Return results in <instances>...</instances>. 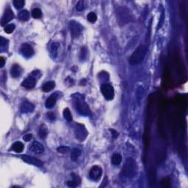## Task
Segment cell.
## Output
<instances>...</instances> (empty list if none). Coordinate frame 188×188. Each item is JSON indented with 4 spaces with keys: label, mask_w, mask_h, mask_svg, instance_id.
I'll use <instances>...</instances> for the list:
<instances>
[{
    "label": "cell",
    "mask_w": 188,
    "mask_h": 188,
    "mask_svg": "<svg viewBox=\"0 0 188 188\" xmlns=\"http://www.w3.org/2000/svg\"><path fill=\"white\" fill-rule=\"evenodd\" d=\"M110 132H111L112 134H113V135L114 138H116V137L118 136V133L116 131L114 130V129H110Z\"/></svg>",
    "instance_id": "38"
},
{
    "label": "cell",
    "mask_w": 188,
    "mask_h": 188,
    "mask_svg": "<svg viewBox=\"0 0 188 188\" xmlns=\"http://www.w3.org/2000/svg\"><path fill=\"white\" fill-rule=\"evenodd\" d=\"M47 117H48L49 119L51 120V121L55 119V116H54V113H49L47 114Z\"/></svg>",
    "instance_id": "37"
},
{
    "label": "cell",
    "mask_w": 188,
    "mask_h": 188,
    "mask_svg": "<svg viewBox=\"0 0 188 188\" xmlns=\"http://www.w3.org/2000/svg\"><path fill=\"white\" fill-rule=\"evenodd\" d=\"M47 134H48V129L44 125H42L40 127L38 131V135L40 138L44 139L46 138V137L47 136Z\"/></svg>",
    "instance_id": "23"
},
{
    "label": "cell",
    "mask_w": 188,
    "mask_h": 188,
    "mask_svg": "<svg viewBox=\"0 0 188 188\" xmlns=\"http://www.w3.org/2000/svg\"><path fill=\"white\" fill-rule=\"evenodd\" d=\"M30 149L31 152L37 154H40L43 153V152H44V148H43V145L40 143L37 142V141L32 143Z\"/></svg>",
    "instance_id": "13"
},
{
    "label": "cell",
    "mask_w": 188,
    "mask_h": 188,
    "mask_svg": "<svg viewBox=\"0 0 188 188\" xmlns=\"http://www.w3.org/2000/svg\"><path fill=\"white\" fill-rule=\"evenodd\" d=\"M71 177H72V180L69 181L67 182V185L69 187H77L80 185L81 183V178L77 174H73L72 173L71 174Z\"/></svg>",
    "instance_id": "15"
},
{
    "label": "cell",
    "mask_w": 188,
    "mask_h": 188,
    "mask_svg": "<svg viewBox=\"0 0 188 188\" xmlns=\"http://www.w3.org/2000/svg\"><path fill=\"white\" fill-rule=\"evenodd\" d=\"M20 51H21V54L27 58H31L34 54L33 48L28 43H24V44L21 45Z\"/></svg>",
    "instance_id": "9"
},
{
    "label": "cell",
    "mask_w": 188,
    "mask_h": 188,
    "mask_svg": "<svg viewBox=\"0 0 188 188\" xmlns=\"http://www.w3.org/2000/svg\"><path fill=\"white\" fill-rule=\"evenodd\" d=\"M32 138V134H27L23 137V140H24V141H26V142H29V141H30Z\"/></svg>",
    "instance_id": "34"
},
{
    "label": "cell",
    "mask_w": 188,
    "mask_h": 188,
    "mask_svg": "<svg viewBox=\"0 0 188 188\" xmlns=\"http://www.w3.org/2000/svg\"><path fill=\"white\" fill-rule=\"evenodd\" d=\"M117 20L120 24H126L130 22L132 19V16L131 14L130 10L126 8H118L116 12Z\"/></svg>",
    "instance_id": "4"
},
{
    "label": "cell",
    "mask_w": 188,
    "mask_h": 188,
    "mask_svg": "<svg viewBox=\"0 0 188 188\" xmlns=\"http://www.w3.org/2000/svg\"><path fill=\"white\" fill-rule=\"evenodd\" d=\"M73 97V104L78 113L83 115H89L91 113L89 107L86 102L82 99V96L79 94H75Z\"/></svg>",
    "instance_id": "2"
},
{
    "label": "cell",
    "mask_w": 188,
    "mask_h": 188,
    "mask_svg": "<svg viewBox=\"0 0 188 188\" xmlns=\"http://www.w3.org/2000/svg\"><path fill=\"white\" fill-rule=\"evenodd\" d=\"M21 159H22L23 161L29 163V164L38 166V167H40V166L43 165V162L40 161V159L33 157V156H28V155H24V156H21Z\"/></svg>",
    "instance_id": "10"
},
{
    "label": "cell",
    "mask_w": 188,
    "mask_h": 188,
    "mask_svg": "<svg viewBox=\"0 0 188 188\" xmlns=\"http://www.w3.org/2000/svg\"><path fill=\"white\" fill-rule=\"evenodd\" d=\"M74 133L76 137L80 141H83L88 135V132H87L85 127L80 124H77L75 125Z\"/></svg>",
    "instance_id": "7"
},
{
    "label": "cell",
    "mask_w": 188,
    "mask_h": 188,
    "mask_svg": "<svg viewBox=\"0 0 188 188\" xmlns=\"http://www.w3.org/2000/svg\"><path fill=\"white\" fill-rule=\"evenodd\" d=\"M54 87H55V83H54V82L49 81L43 84V87H42V90H43V91H44V92L47 93L51 91Z\"/></svg>",
    "instance_id": "18"
},
{
    "label": "cell",
    "mask_w": 188,
    "mask_h": 188,
    "mask_svg": "<svg viewBox=\"0 0 188 188\" xmlns=\"http://www.w3.org/2000/svg\"><path fill=\"white\" fill-rule=\"evenodd\" d=\"M87 17H88V20L91 23L96 22V20H97V16H96V13H93V12H91L90 13H88Z\"/></svg>",
    "instance_id": "27"
},
{
    "label": "cell",
    "mask_w": 188,
    "mask_h": 188,
    "mask_svg": "<svg viewBox=\"0 0 188 188\" xmlns=\"http://www.w3.org/2000/svg\"><path fill=\"white\" fill-rule=\"evenodd\" d=\"M81 155V151L78 148H74L72 151L71 154V157L73 161H77L78 158L80 157V156Z\"/></svg>",
    "instance_id": "24"
},
{
    "label": "cell",
    "mask_w": 188,
    "mask_h": 188,
    "mask_svg": "<svg viewBox=\"0 0 188 188\" xmlns=\"http://www.w3.org/2000/svg\"><path fill=\"white\" fill-rule=\"evenodd\" d=\"M102 175V169L99 166L95 165L91 169L89 174L90 178L93 181H99Z\"/></svg>",
    "instance_id": "8"
},
{
    "label": "cell",
    "mask_w": 188,
    "mask_h": 188,
    "mask_svg": "<svg viewBox=\"0 0 188 188\" xmlns=\"http://www.w3.org/2000/svg\"><path fill=\"white\" fill-rule=\"evenodd\" d=\"M22 69L19 64H14L10 69V74L13 78H18L22 73Z\"/></svg>",
    "instance_id": "14"
},
{
    "label": "cell",
    "mask_w": 188,
    "mask_h": 188,
    "mask_svg": "<svg viewBox=\"0 0 188 188\" xmlns=\"http://www.w3.org/2000/svg\"><path fill=\"white\" fill-rule=\"evenodd\" d=\"M24 4H25V2L23 0H15V1H13V5H14L16 9L22 8L24 7Z\"/></svg>",
    "instance_id": "28"
},
{
    "label": "cell",
    "mask_w": 188,
    "mask_h": 188,
    "mask_svg": "<svg viewBox=\"0 0 188 188\" xmlns=\"http://www.w3.org/2000/svg\"><path fill=\"white\" fill-rule=\"evenodd\" d=\"M121 160H122V157L119 154H114L111 158L112 164L113 165H118L121 163Z\"/></svg>",
    "instance_id": "20"
},
{
    "label": "cell",
    "mask_w": 188,
    "mask_h": 188,
    "mask_svg": "<svg viewBox=\"0 0 188 188\" xmlns=\"http://www.w3.org/2000/svg\"><path fill=\"white\" fill-rule=\"evenodd\" d=\"M63 117L66 121H72V115L69 108H65V110H63Z\"/></svg>",
    "instance_id": "26"
},
{
    "label": "cell",
    "mask_w": 188,
    "mask_h": 188,
    "mask_svg": "<svg viewBox=\"0 0 188 188\" xmlns=\"http://www.w3.org/2000/svg\"><path fill=\"white\" fill-rule=\"evenodd\" d=\"M57 151L59 153L64 154H67L69 152V148L68 146H60L57 148Z\"/></svg>",
    "instance_id": "31"
},
{
    "label": "cell",
    "mask_w": 188,
    "mask_h": 188,
    "mask_svg": "<svg viewBox=\"0 0 188 188\" xmlns=\"http://www.w3.org/2000/svg\"><path fill=\"white\" fill-rule=\"evenodd\" d=\"M0 43H1V46H6V44L8 43V40L7 39L4 38L3 37H1V41H0Z\"/></svg>",
    "instance_id": "35"
},
{
    "label": "cell",
    "mask_w": 188,
    "mask_h": 188,
    "mask_svg": "<svg viewBox=\"0 0 188 188\" xmlns=\"http://www.w3.org/2000/svg\"><path fill=\"white\" fill-rule=\"evenodd\" d=\"M87 55V49L86 48L83 47L81 50V53H80V58L81 59H85Z\"/></svg>",
    "instance_id": "33"
},
{
    "label": "cell",
    "mask_w": 188,
    "mask_h": 188,
    "mask_svg": "<svg viewBox=\"0 0 188 188\" xmlns=\"http://www.w3.org/2000/svg\"><path fill=\"white\" fill-rule=\"evenodd\" d=\"M11 148L13 152H16V153H21V152H23V150H24V145L22 143L16 142L13 144Z\"/></svg>",
    "instance_id": "17"
},
{
    "label": "cell",
    "mask_w": 188,
    "mask_h": 188,
    "mask_svg": "<svg viewBox=\"0 0 188 188\" xmlns=\"http://www.w3.org/2000/svg\"><path fill=\"white\" fill-rule=\"evenodd\" d=\"M32 16L34 19H40L42 16V12L39 8H35L32 10Z\"/></svg>",
    "instance_id": "25"
},
{
    "label": "cell",
    "mask_w": 188,
    "mask_h": 188,
    "mask_svg": "<svg viewBox=\"0 0 188 188\" xmlns=\"http://www.w3.org/2000/svg\"><path fill=\"white\" fill-rule=\"evenodd\" d=\"M146 54V47L144 45H140V46L134 50L131 56L129 62L132 65H137L143 62Z\"/></svg>",
    "instance_id": "3"
},
{
    "label": "cell",
    "mask_w": 188,
    "mask_h": 188,
    "mask_svg": "<svg viewBox=\"0 0 188 188\" xmlns=\"http://www.w3.org/2000/svg\"><path fill=\"white\" fill-rule=\"evenodd\" d=\"M85 6H86V5H85L84 1L81 0V1H79V2H77L76 8H77V10H78V11H82V10H83L84 8H85Z\"/></svg>",
    "instance_id": "29"
},
{
    "label": "cell",
    "mask_w": 188,
    "mask_h": 188,
    "mask_svg": "<svg viewBox=\"0 0 188 188\" xmlns=\"http://www.w3.org/2000/svg\"><path fill=\"white\" fill-rule=\"evenodd\" d=\"M35 84H36V79H35V77H32V76H29L27 79H25L22 82L21 86L27 88V89H32V88H33L35 87Z\"/></svg>",
    "instance_id": "11"
},
{
    "label": "cell",
    "mask_w": 188,
    "mask_h": 188,
    "mask_svg": "<svg viewBox=\"0 0 188 188\" xmlns=\"http://www.w3.org/2000/svg\"><path fill=\"white\" fill-rule=\"evenodd\" d=\"M101 91H102L104 97L107 100L110 101L112 100V99H113L115 92H114V89L112 85L107 84V83L102 84V85H101Z\"/></svg>",
    "instance_id": "5"
},
{
    "label": "cell",
    "mask_w": 188,
    "mask_h": 188,
    "mask_svg": "<svg viewBox=\"0 0 188 188\" xmlns=\"http://www.w3.org/2000/svg\"><path fill=\"white\" fill-rule=\"evenodd\" d=\"M34 110V105L30 103V102H27V101H24L21 104V111L22 113H31L32 110Z\"/></svg>",
    "instance_id": "16"
},
{
    "label": "cell",
    "mask_w": 188,
    "mask_h": 188,
    "mask_svg": "<svg viewBox=\"0 0 188 188\" xmlns=\"http://www.w3.org/2000/svg\"><path fill=\"white\" fill-rule=\"evenodd\" d=\"M5 59L3 58V57H1L0 58V67L2 68L5 65Z\"/></svg>",
    "instance_id": "36"
},
{
    "label": "cell",
    "mask_w": 188,
    "mask_h": 188,
    "mask_svg": "<svg viewBox=\"0 0 188 188\" xmlns=\"http://www.w3.org/2000/svg\"><path fill=\"white\" fill-rule=\"evenodd\" d=\"M161 183L163 187H168L170 186V180H169V178H164V179L162 181Z\"/></svg>",
    "instance_id": "32"
},
{
    "label": "cell",
    "mask_w": 188,
    "mask_h": 188,
    "mask_svg": "<svg viewBox=\"0 0 188 188\" xmlns=\"http://www.w3.org/2000/svg\"><path fill=\"white\" fill-rule=\"evenodd\" d=\"M56 104V98L54 96H49L48 99H46V103H45V105H46V108L51 109L52 107H54V106Z\"/></svg>",
    "instance_id": "19"
},
{
    "label": "cell",
    "mask_w": 188,
    "mask_h": 188,
    "mask_svg": "<svg viewBox=\"0 0 188 188\" xmlns=\"http://www.w3.org/2000/svg\"><path fill=\"white\" fill-rule=\"evenodd\" d=\"M69 29L73 38H77L81 35L83 27L81 24L76 21H71L69 22Z\"/></svg>",
    "instance_id": "6"
},
{
    "label": "cell",
    "mask_w": 188,
    "mask_h": 188,
    "mask_svg": "<svg viewBox=\"0 0 188 188\" xmlns=\"http://www.w3.org/2000/svg\"><path fill=\"white\" fill-rule=\"evenodd\" d=\"M13 17H14V15H13V10H10V9H8V10H5V13L2 16V21H1L2 26H4L5 24H8L9 21H10L13 19Z\"/></svg>",
    "instance_id": "12"
},
{
    "label": "cell",
    "mask_w": 188,
    "mask_h": 188,
    "mask_svg": "<svg viewBox=\"0 0 188 188\" xmlns=\"http://www.w3.org/2000/svg\"><path fill=\"white\" fill-rule=\"evenodd\" d=\"M59 43H57V42H54V43L51 44V48H50V51H51V56L53 58H56L57 55H58V50L59 49Z\"/></svg>",
    "instance_id": "21"
},
{
    "label": "cell",
    "mask_w": 188,
    "mask_h": 188,
    "mask_svg": "<svg viewBox=\"0 0 188 188\" xmlns=\"http://www.w3.org/2000/svg\"><path fill=\"white\" fill-rule=\"evenodd\" d=\"M15 25L14 24H8L7 25L6 27H5V32L8 34H10L14 31L15 30Z\"/></svg>",
    "instance_id": "30"
},
{
    "label": "cell",
    "mask_w": 188,
    "mask_h": 188,
    "mask_svg": "<svg viewBox=\"0 0 188 188\" xmlns=\"http://www.w3.org/2000/svg\"><path fill=\"white\" fill-rule=\"evenodd\" d=\"M136 171H137L136 161L132 158H128L124 165L122 167L121 176L123 178H132L135 175Z\"/></svg>",
    "instance_id": "1"
},
{
    "label": "cell",
    "mask_w": 188,
    "mask_h": 188,
    "mask_svg": "<svg viewBox=\"0 0 188 188\" xmlns=\"http://www.w3.org/2000/svg\"><path fill=\"white\" fill-rule=\"evenodd\" d=\"M19 19L21 20V21H27L30 18L29 12L27 11V10H21V11H20V13H19Z\"/></svg>",
    "instance_id": "22"
}]
</instances>
